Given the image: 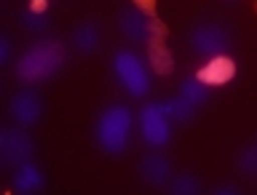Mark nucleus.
<instances>
[{"label":"nucleus","instance_id":"19","mask_svg":"<svg viewBox=\"0 0 257 195\" xmlns=\"http://www.w3.org/2000/svg\"><path fill=\"white\" fill-rule=\"evenodd\" d=\"M137 8H142L145 14H150V16H156V0H134Z\"/></svg>","mask_w":257,"mask_h":195},{"label":"nucleus","instance_id":"17","mask_svg":"<svg viewBox=\"0 0 257 195\" xmlns=\"http://www.w3.org/2000/svg\"><path fill=\"white\" fill-rule=\"evenodd\" d=\"M236 168L244 176H257V142H249L246 147H241L238 158H236Z\"/></svg>","mask_w":257,"mask_h":195},{"label":"nucleus","instance_id":"8","mask_svg":"<svg viewBox=\"0 0 257 195\" xmlns=\"http://www.w3.org/2000/svg\"><path fill=\"white\" fill-rule=\"evenodd\" d=\"M196 78L201 83H206L209 88L214 86H228L233 78H236V59L228 54H217V56H209L206 64H201L196 70Z\"/></svg>","mask_w":257,"mask_h":195},{"label":"nucleus","instance_id":"23","mask_svg":"<svg viewBox=\"0 0 257 195\" xmlns=\"http://www.w3.org/2000/svg\"><path fill=\"white\" fill-rule=\"evenodd\" d=\"M254 14H257V3H254Z\"/></svg>","mask_w":257,"mask_h":195},{"label":"nucleus","instance_id":"20","mask_svg":"<svg viewBox=\"0 0 257 195\" xmlns=\"http://www.w3.org/2000/svg\"><path fill=\"white\" fill-rule=\"evenodd\" d=\"M241 187H236V184H220V187H214V195H238Z\"/></svg>","mask_w":257,"mask_h":195},{"label":"nucleus","instance_id":"6","mask_svg":"<svg viewBox=\"0 0 257 195\" xmlns=\"http://www.w3.org/2000/svg\"><path fill=\"white\" fill-rule=\"evenodd\" d=\"M148 59L150 67L158 72V75H172L174 70V56L166 48V24L158 19V16H150V38H148Z\"/></svg>","mask_w":257,"mask_h":195},{"label":"nucleus","instance_id":"1","mask_svg":"<svg viewBox=\"0 0 257 195\" xmlns=\"http://www.w3.org/2000/svg\"><path fill=\"white\" fill-rule=\"evenodd\" d=\"M67 64V48L59 40H38L16 62V80L24 86L43 83Z\"/></svg>","mask_w":257,"mask_h":195},{"label":"nucleus","instance_id":"14","mask_svg":"<svg viewBox=\"0 0 257 195\" xmlns=\"http://www.w3.org/2000/svg\"><path fill=\"white\" fill-rule=\"evenodd\" d=\"M19 22L27 27L30 32H43L48 30V16H46V8L40 6V0H32V3L19 11Z\"/></svg>","mask_w":257,"mask_h":195},{"label":"nucleus","instance_id":"7","mask_svg":"<svg viewBox=\"0 0 257 195\" xmlns=\"http://www.w3.org/2000/svg\"><path fill=\"white\" fill-rule=\"evenodd\" d=\"M32 139L22 128H3L0 134V160L3 166H22L32 158Z\"/></svg>","mask_w":257,"mask_h":195},{"label":"nucleus","instance_id":"12","mask_svg":"<svg viewBox=\"0 0 257 195\" xmlns=\"http://www.w3.org/2000/svg\"><path fill=\"white\" fill-rule=\"evenodd\" d=\"M99 38H102V30H99V22H80L75 30H72V46L75 51L80 54H94L96 46H99Z\"/></svg>","mask_w":257,"mask_h":195},{"label":"nucleus","instance_id":"21","mask_svg":"<svg viewBox=\"0 0 257 195\" xmlns=\"http://www.w3.org/2000/svg\"><path fill=\"white\" fill-rule=\"evenodd\" d=\"M8 56H11V43H8V38L0 40V62H8Z\"/></svg>","mask_w":257,"mask_h":195},{"label":"nucleus","instance_id":"18","mask_svg":"<svg viewBox=\"0 0 257 195\" xmlns=\"http://www.w3.org/2000/svg\"><path fill=\"white\" fill-rule=\"evenodd\" d=\"M169 190L174 195H196L201 192V182L193 174H177L172 182H169Z\"/></svg>","mask_w":257,"mask_h":195},{"label":"nucleus","instance_id":"9","mask_svg":"<svg viewBox=\"0 0 257 195\" xmlns=\"http://www.w3.org/2000/svg\"><path fill=\"white\" fill-rule=\"evenodd\" d=\"M118 30L128 43H140L145 46L150 38V19L145 16L142 8H134V6H126L118 11Z\"/></svg>","mask_w":257,"mask_h":195},{"label":"nucleus","instance_id":"11","mask_svg":"<svg viewBox=\"0 0 257 195\" xmlns=\"http://www.w3.org/2000/svg\"><path fill=\"white\" fill-rule=\"evenodd\" d=\"M137 174L150 187H169V182H172V163L161 152H148L140 160V166H137Z\"/></svg>","mask_w":257,"mask_h":195},{"label":"nucleus","instance_id":"2","mask_svg":"<svg viewBox=\"0 0 257 195\" xmlns=\"http://www.w3.org/2000/svg\"><path fill=\"white\" fill-rule=\"evenodd\" d=\"M96 144L110 152V155H120L126 150L128 139H132V112L123 104H110L102 110L99 120L94 128Z\"/></svg>","mask_w":257,"mask_h":195},{"label":"nucleus","instance_id":"3","mask_svg":"<svg viewBox=\"0 0 257 195\" xmlns=\"http://www.w3.org/2000/svg\"><path fill=\"white\" fill-rule=\"evenodd\" d=\"M188 43H190L193 54L209 59V56L225 54L230 48V30L222 22H201L190 30Z\"/></svg>","mask_w":257,"mask_h":195},{"label":"nucleus","instance_id":"13","mask_svg":"<svg viewBox=\"0 0 257 195\" xmlns=\"http://www.w3.org/2000/svg\"><path fill=\"white\" fill-rule=\"evenodd\" d=\"M40 187H43V174H40L35 166L22 163L19 168H16V174H14V190L32 192V190H40Z\"/></svg>","mask_w":257,"mask_h":195},{"label":"nucleus","instance_id":"4","mask_svg":"<svg viewBox=\"0 0 257 195\" xmlns=\"http://www.w3.org/2000/svg\"><path fill=\"white\" fill-rule=\"evenodd\" d=\"M112 70H115V78L120 80V86H123L132 96L148 94V88H150L148 70L142 67V62L137 59L132 51H118L115 59H112Z\"/></svg>","mask_w":257,"mask_h":195},{"label":"nucleus","instance_id":"5","mask_svg":"<svg viewBox=\"0 0 257 195\" xmlns=\"http://www.w3.org/2000/svg\"><path fill=\"white\" fill-rule=\"evenodd\" d=\"M140 128H142V139L153 144V147H164L169 142V115L164 110V102H150L145 104L140 112Z\"/></svg>","mask_w":257,"mask_h":195},{"label":"nucleus","instance_id":"10","mask_svg":"<svg viewBox=\"0 0 257 195\" xmlns=\"http://www.w3.org/2000/svg\"><path fill=\"white\" fill-rule=\"evenodd\" d=\"M8 112H11V118L16 120V123L32 126V123L40 120V115H43V99H40L35 91H30V88H22V91H16L11 96Z\"/></svg>","mask_w":257,"mask_h":195},{"label":"nucleus","instance_id":"22","mask_svg":"<svg viewBox=\"0 0 257 195\" xmlns=\"http://www.w3.org/2000/svg\"><path fill=\"white\" fill-rule=\"evenodd\" d=\"M222 3H238V0H222Z\"/></svg>","mask_w":257,"mask_h":195},{"label":"nucleus","instance_id":"16","mask_svg":"<svg viewBox=\"0 0 257 195\" xmlns=\"http://www.w3.org/2000/svg\"><path fill=\"white\" fill-rule=\"evenodd\" d=\"M164 110L174 123H188V120H193V115H196V104H190L185 96H174V99L164 102Z\"/></svg>","mask_w":257,"mask_h":195},{"label":"nucleus","instance_id":"15","mask_svg":"<svg viewBox=\"0 0 257 195\" xmlns=\"http://www.w3.org/2000/svg\"><path fill=\"white\" fill-rule=\"evenodd\" d=\"M180 96H185L190 104H196V107H201L206 99H209V86L201 83V80L196 75H188L180 83Z\"/></svg>","mask_w":257,"mask_h":195}]
</instances>
